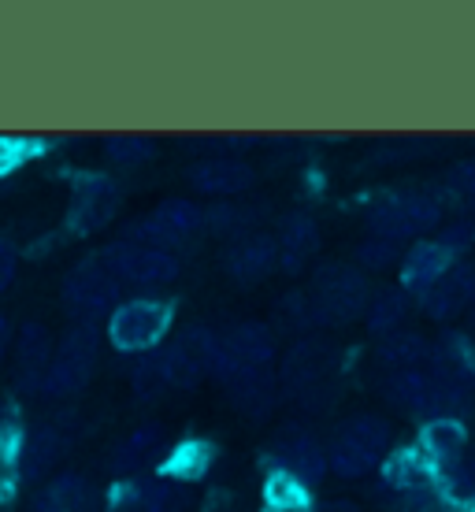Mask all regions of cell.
Listing matches in <instances>:
<instances>
[{"label": "cell", "instance_id": "6da1fadb", "mask_svg": "<svg viewBox=\"0 0 475 512\" xmlns=\"http://www.w3.org/2000/svg\"><path fill=\"white\" fill-rule=\"evenodd\" d=\"M442 219V205L435 193L424 190H401L386 193L383 201H375L368 208V231L372 238H386V242H424V234H431Z\"/></svg>", "mask_w": 475, "mask_h": 512}, {"label": "cell", "instance_id": "e575fe53", "mask_svg": "<svg viewBox=\"0 0 475 512\" xmlns=\"http://www.w3.org/2000/svg\"><path fill=\"white\" fill-rule=\"evenodd\" d=\"M279 323L286 331H316V327H323L312 294H286L279 301Z\"/></svg>", "mask_w": 475, "mask_h": 512}, {"label": "cell", "instance_id": "83f0119b", "mask_svg": "<svg viewBox=\"0 0 475 512\" xmlns=\"http://www.w3.org/2000/svg\"><path fill=\"white\" fill-rule=\"evenodd\" d=\"M464 442H468V435H464L461 420H431L424 423V442H420V449L435 461V468H446V464L464 457Z\"/></svg>", "mask_w": 475, "mask_h": 512}, {"label": "cell", "instance_id": "4fadbf2b", "mask_svg": "<svg viewBox=\"0 0 475 512\" xmlns=\"http://www.w3.org/2000/svg\"><path fill=\"white\" fill-rule=\"evenodd\" d=\"M334 360H338V349H334L327 338H301V342L290 346L283 368H279V386L294 397L312 394V390H320L323 379L331 375Z\"/></svg>", "mask_w": 475, "mask_h": 512}, {"label": "cell", "instance_id": "ffe728a7", "mask_svg": "<svg viewBox=\"0 0 475 512\" xmlns=\"http://www.w3.org/2000/svg\"><path fill=\"white\" fill-rule=\"evenodd\" d=\"M468 308H475V268L472 264H453V271H446L424 294V312L431 320L446 323Z\"/></svg>", "mask_w": 475, "mask_h": 512}, {"label": "cell", "instance_id": "5bb4252c", "mask_svg": "<svg viewBox=\"0 0 475 512\" xmlns=\"http://www.w3.org/2000/svg\"><path fill=\"white\" fill-rule=\"evenodd\" d=\"M442 390L446 379L435 375L431 368H416V372H390L383 383V394L394 409L420 416L424 423L442 420Z\"/></svg>", "mask_w": 475, "mask_h": 512}, {"label": "cell", "instance_id": "7c38bea8", "mask_svg": "<svg viewBox=\"0 0 475 512\" xmlns=\"http://www.w3.org/2000/svg\"><path fill=\"white\" fill-rule=\"evenodd\" d=\"M167 457H171L167 431L160 423H142L127 438H119V446L108 457V472L116 475V479H123V483H130V479L149 475L153 468H164Z\"/></svg>", "mask_w": 475, "mask_h": 512}, {"label": "cell", "instance_id": "60d3db41", "mask_svg": "<svg viewBox=\"0 0 475 512\" xmlns=\"http://www.w3.org/2000/svg\"><path fill=\"white\" fill-rule=\"evenodd\" d=\"M316 512H360L353 501H327V505H320Z\"/></svg>", "mask_w": 475, "mask_h": 512}, {"label": "cell", "instance_id": "836d02e7", "mask_svg": "<svg viewBox=\"0 0 475 512\" xmlns=\"http://www.w3.org/2000/svg\"><path fill=\"white\" fill-rule=\"evenodd\" d=\"M153 141L142 138V134H112L104 141V156L116 167H142L153 160Z\"/></svg>", "mask_w": 475, "mask_h": 512}, {"label": "cell", "instance_id": "b9f144b4", "mask_svg": "<svg viewBox=\"0 0 475 512\" xmlns=\"http://www.w3.org/2000/svg\"><path fill=\"white\" fill-rule=\"evenodd\" d=\"M8 342H12V331H8V320L0 316V360H4V353H8Z\"/></svg>", "mask_w": 475, "mask_h": 512}, {"label": "cell", "instance_id": "f546056e", "mask_svg": "<svg viewBox=\"0 0 475 512\" xmlns=\"http://www.w3.org/2000/svg\"><path fill=\"white\" fill-rule=\"evenodd\" d=\"M216 457V446L212 442H182V446L171 449V457L164 461L167 479H201L208 472V464Z\"/></svg>", "mask_w": 475, "mask_h": 512}, {"label": "cell", "instance_id": "1f68e13d", "mask_svg": "<svg viewBox=\"0 0 475 512\" xmlns=\"http://www.w3.org/2000/svg\"><path fill=\"white\" fill-rule=\"evenodd\" d=\"M253 219H257V208L249 205H216L205 212V231H212L216 238H245V234H253Z\"/></svg>", "mask_w": 475, "mask_h": 512}, {"label": "cell", "instance_id": "7402d4cb", "mask_svg": "<svg viewBox=\"0 0 475 512\" xmlns=\"http://www.w3.org/2000/svg\"><path fill=\"white\" fill-rule=\"evenodd\" d=\"M275 242H279V268L301 271L316 256V249H320V227L305 212H290V216L279 219Z\"/></svg>", "mask_w": 475, "mask_h": 512}, {"label": "cell", "instance_id": "3957f363", "mask_svg": "<svg viewBox=\"0 0 475 512\" xmlns=\"http://www.w3.org/2000/svg\"><path fill=\"white\" fill-rule=\"evenodd\" d=\"M309 294L316 301L323 327L353 323L357 316H368V305H372L368 275L357 271L353 264H323V268H316Z\"/></svg>", "mask_w": 475, "mask_h": 512}, {"label": "cell", "instance_id": "30bf717a", "mask_svg": "<svg viewBox=\"0 0 475 512\" xmlns=\"http://www.w3.org/2000/svg\"><path fill=\"white\" fill-rule=\"evenodd\" d=\"M201 231H205V208H197L193 201H182V197H171L164 205H156L153 216L130 223L123 238H127V242L156 245V249H167V253H171V245L190 242V238H197Z\"/></svg>", "mask_w": 475, "mask_h": 512}, {"label": "cell", "instance_id": "ac0fdd59", "mask_svg": "<svg viewBox=\"0 0 475 512\" xmlns=\"http://www.w3.org/2000/svg\"><path fill=\"white\" fill-rule=\"evenodd\" d=\"M453 260H457V253L438 238H424V242L409 245L405 260H401V290L424 297L446 271H453Z\"/></svg>", "mask_w": 475, "mask_h": 512}, {"label": "cell", "instance_id": "8992f818", "mask_svg": "<svg viewBox=\"0 0 475 512\" xmlns=\"http://www.w3.org/2000/svg\"><path fill=\"white\" fill-rule=\"evenodd\" d=\"M275 357V334L268 323H238L216 338V364L212 379L227 386L245 372H264Z\"/></svg>", "mask_w": 475, "mask_h": 512}, {"label": "cell", "instance_id": "4316f807", "mask_svg": "<svg viewBox=\"0 0 475 512\" xmlns=\"http://www.w3.org/2000/svg\"><path fill=\"white\" fill-rule=\"evenodd\" d=\"M275 386H279V379L271 375V368H264V372H245L227 383V397H231L245 416L260 420V416H268L271 405H275Z\"/></svg>", "mask_w": 475, "mask_h": 512}, {"label": "cell", "instance_id": "ab89813d", "mask_svg": "<svg viewBox=\"0 0 475 512\" xmlns=\"http://www.w3.org/2000/svg\"><path fill=\"white\" fill-rule=\"evenodd\" d=\"M19 160H23V145H15V141H0V175H8Z\"/></svg>", "mask_w": 475, "mask_h": 512}, {"label": "cell", "instance_id": "5b68a950", "mask_svg": "<svg viewBox=\"0 0 475 512\" xmlns=\"http://www.w3.org/2000/svg\"><path fill=\"white\" fill-rule=\"evenodd\" d=\"M97 353H101V331H97L93 323H75V327L60 338V346H56V357H52V368H49V375H45L41 394H49V397L78 394V390L93 379Z\"/></svg>", "mask_w": 475, "mask_h": 512}, {"label": "cell", "instance_id": "8d00e7d4", "mask_svg": "<svg viewBox=\"0 0 475 512\" xmlns=\"http://www.w3.org/2000/svg\"><path fill=\"white\" fill-rule=\"evenodd\" d=\"M446 186H450V193L461 201L464 208H472L475 212V160H464V164L453 167Z\"/></svg>", "mask_w": 475, "mask_h": 512}, {"label": "cell", "instance_id": "d6986e66", "mask_svg": "<svg viewBox=\"0 0 475 512\" xmlns=\"http://www.w3.org/2000/svg\"><path fill=\"white\" fill-rule=\"evenodd\" d=\"M56 346L60 342L52 338L45 323H26L23 331H19V342H15V379H19L23 390H41L45 386Z\"/></svg>", "mask_w": 475, "mask_h": 512}, {"label": "cell", "instance_id": "2e32d148", "mask_svg": "<svg viewBox=\"0 0 475 512\" xmlns=\"http://www.w3.org/2000/svg\"><path fill=\"white\" fill-rule=\"evenodd\" d=\"M275 268H279V242H275V234H245V238L227 245V253H223V271L234 282H242V286L268 279Z\"/></svg>", "mask_w": 475, "mask_h": 512}, {"label": "cell", "instance_id": "52a82bcc", "mask_svg": "<svg viewBox=\"0 0 475 512\" xmlns=\"http://www.w3.org/2000/svg\"><path fill=\"white\" fill-rule=\"evenodd\" d=\"M64 305L78 323H93L101 316H112L119 301V279L108 271L104 260H82L67 271L64 279Z\"/></svg>", "mask_w": 475, "mask_h": 512}, {"label": "cell", "instance_id": "44dd1931", "mask_svg": "<svg viewBox=\"0 0 475 512\" xmlns=\"http://www.w3.org/2000/svg\"><path fill=\"white\" fill-rule=\"evenodd\" d=\"M193 190L216 193V197H231L253 186V167L238 160V156H205L190 167Z\"/></svg>", "mask_w": 475, "mask_h": 512}, {"label": "cell", "instance_id": "9a60e30c", "mask_svg": "<svg viewBox=\"0 0 475 512\" xmlns=\"http://www.w3.org/2000/svg\"><path fill=\"white\" fill-rule=\"evenodd\" d=\"M119 212V186L108 175H82L71 193L67 208V227L75 234H97L104 231Z\"/></svg>", "mask_w": 475, "mask_h": 512}, {"label": "cell", "instance_id": "f1b7e54d", "mask_svg": "<svg viewBox=\"0 0 475 512\" xmlns=\"http://www.w3.org/2000/svg\"><path fill=\"white\" fill-rule=\"evenodd\" d=\"M409 316V294L405 290H379L368 305V331L386 338V334L405 331L401 323Z\"/></svg>", "mask_w": 475, "mask_h": 512}, {"label": "cell", "instance_id": "cb8c5ba5", "mask_svg": "<svg viewBox=\"0 0 475 512\" xmlns=\"http://www.w3.org/2000/svg\"><path fill=\"white\" fill-rule=\"evenodd\" d=\"M34 512H93L86 479L75 472L52 475L49 483L34 494Z\"/></svg>", "mask_w": 475, "mask_h": 512}, {"label": "cell", "instance_id": "d6a6232c", "mask_svg": "<svg viewBox=\"0 0 475 512\" xmlns=\"http://www.w3.org/2000/svg\"><path fill=\"white\" fill-rule=\"evenodd\" d=\"M130 386L142 401H156V397L171 390V375H167L164 353H145L134 368H130Z\"/></svg>", "mask_w": 475, "mask_h": 512}, {"label": "cell", "instance_id": "7bdbcfd3", "mask_svg": "<svg viewBox=\"0 0 475 512\" xmlns=\"http://www.w3.org/2000/svg\"><path fill=\"white\" fill-rule=\"evenodd\" d=\"M0 427H4V409H0Z\"/></svg>", "mask_w": 475, "mask_h": 512}, {"label": "cell", "instance_id": "d4e9b609", "mask_svg": "<svg viewBox=\"0 0 475 512\" xmlns=\"http://www.w3.org/2000/svg\"><path fill=\"white\" fill-rule=\"evenodd\" d=\"M431 349H435V342H427L420 331L386 334L379 342V364L390 372H416V368L431 364Z\"/></svg>", "mask_w": 475, "mask_h": 512}, {"label": "cell", "instance_id": "ba28073f", "mask_svg": "<svg viewBox=\"0 0 475 512\" xmlns=\"http://www.w3.org/2000/svg\"><path fill=\"white\" fill-rule=\"evenodd\" d=\"M101 260L119 279V286H138V290L164 286V282H171L179 275L175 253L156 249V245H145V242H127V238H119L116 245H108Z\"/></svg>", "mask_w": 475, "mask_h": 512}, {"label": "cell", "instance_id": "74e56055", "mask_svg": "<svg viewBox=\"0 0 475 512\" xmlns=\"http://www.w3.org/2000/svg\"><path fill=\"white\" fill-rule=\"evenodd\" d=\"M15 268H19V249H15L12 238H0V294L12 286Z\"/></svg>", "mask_w": 475, "mask_h": 512}, {"label": "cell", "instance_id": "f35d334b", "mask_svg": "<svg viewBox=\"0 0 475 512\" xmlns=\"http://www.w3.org/2000/svg\"><path fill=\"white\" fill-rule=\"evenodd\" d=\"M472 238H475V223H468V219H464V223H453V227H446L438 242H446L453 253H457V249H464V245L472 242Z\"/></svg>", "mask_w": 475, "mask_h": 512}, {"label": "cell", "instance_id": "e0dca14e", "mask_svg": "<svg viewBox=\"0 0 475 512\" xmlns=\"http://www.w3.org/2000/svg\"><path fill=\"white\" fill-rule=\"evenodd\" d=\"M67 453V435L56 427V423H38L23 431V446H19V461H15V472L26 483H41V479H52V468L60 464V457Z\"/></svg>", "mask_w": 475, "mask_h": 512}, {"label": "cell", "instance_id": "277c9868", "mask_svg": "<svg viewBox=\"0 0 475 512\" xmlns=\"http://www.w3.org/2000/svg\"><path fill=\"white\" fill-rule=\"evenodd\" d=\"M171 316L175 312L164 297H127L108 316V342L119 353H153L164 342Z\"/></svg>", "mask_w": 475, "mask_h": 512}, {"label": "cell", "instance_id": "9c48e42d", "mask_svg": "<svg viewBox=\"0 0 475 512\" xmlns=\"http://www.w3.org/2000/svg\"><path fill=\"white\" fill-rule=\"evenodd\" d=\"M216 331H208L201 323L182 327L160 353H164L167 375H171V390H193L212 375L216 364Z\"/></svg>", "mask_w": 475, "mask_h": 512}, {"label": "cell", "instance_id": "4dcf8cb0", "mask_svg": "<svg viewBox=\"0 0 475 512\" xmlns=\"http://www.w3.org/2000/svg\"><path fill=\"white\" fill-rule=\"evenodd\" d=\"M264 501H268V512H316V505L309 501V487L283 472H275L268 479Z\"/></svg>", "mask_w": 475, "mask_h": 512}, {"label": "cell", "instance_id": "7a4b0ae2", "mask_svg": "<svg viewBox=\"0 0 475 512\" xmlns=\"http://www.w3.org/2000/svg\"><path fill=\"white\" fill-rule=\"evenodd\" d=\"M390 449V423L379 416H349L327 442V464L342 479H360L386 457Z\"/></svg>", "mask_w": 475, "mask_h": 512}, {"label": "cell", "instance_id": "8fae6325", "mask_svg": "<svg viewBox=\"0 0 475 512\" xmlns=\"http://www.w3.org/2000/svg\"><path fill=\"white\" fill-rule=\"evenodd\" d=\"M271 461H275L279 472L297 479V483H305V487L320 483L323 475H327V468H331L320 438L312 435V431H305V427H297V423L283 427L279 435L271 438Z\"/></svg>", "mask_w": 475, "mask_h": 512}, {"label": "cell", "instance_id": "d590c367", "mask_svg": "<svg viewBox=\"0 0 475 512\" xmlns=\"http://www.w3.org/2000/svg\"><path fill=\"white\" fill-rule=\"evenodd\" d=\"M357 260L368 271H383V268H390V264L405 260V253H401L398 242H386V238H368V242L357 249Z\"/></svg>", "mask_w": 475, "mask_h": 512}, {"label": "cell", "instance_id": "484cf974", "mask_svg": "<svg viewBox=\"0 0 475 512\" xmlns=\"http://www.w3.org/2000/svg\"><path fill=\"white\" fill-rule=\"evenodd\" d=\"M123 498H127V509L134 512H171L182 501V490L175 479L160 475H142V479H130L123 487Z\"/></svg>", "mask_w": 475, "mask_h": 512}, {"label": "cell", "instance_id": "603a6c76", "mask_svg": "<svg viewBox=\"0 0 475 512\" xmlns=\"http://www.w3.org/2000/svg\"><path fill=\"white\" fill-rule=\"evenodd\" d=\"M431 372L453 383L472 386L475 383V338L461 331H446L435 338L431 349Z\"/></svg>", "mask_w": 475, "mask_h": 512}]
</instances>
